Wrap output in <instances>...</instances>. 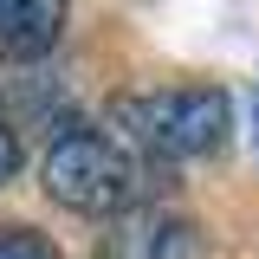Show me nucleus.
Instances as JSON below:
<instances>
[{
    "instance_id": "obj_1",
    "label": "nucleus",
    "mask_w": 259,
    "mask_h": 259,
    "mask_svg": "<svg viewBox=\"0 0 259 259\" xmlns=\"http://www.w3.org/2000/svg\"><path fill=\"white\" fill-rule=\"evenodd\" d=\"M39 188L71 214L91 221H117L130 207H156V194L168 188V168L130 156L123 143H110L104 130H59L52 149L39 162Z\"/></svg>"
},
{
    "instance_id": "obj_2",
    "label": "nucleus",
    "mask_w": 259,
    "mask_h": 259,
    "mask_svg": "<svg viewBox=\"0 0 259 259\" xmlns=\"http://www.w3.org/2000/svg\"><path fill=\"white\" fill-rule=\"evenodd\" d=\"M104 136L123 143L130 156L156 162H188V156H214L227 149V130H233V104L214 84H188V91H149V97H117L104 110Z\"/></svg>"
},
{
    "instance_id": "obj_3",
    "label": "nucleus",
    "mask_w": 259,
    "mask_h": 259,
    "mask_svg": "<svg viewBox=\"0 0 259 259\" xmlns=\"http://www.w3.org/2000/svg\"><path fill=\"white\" fill-rule=\"evenodd\" d=\"M97 259H201V233L168 207H130L97 240Z\"/></svg>"
},
{
    "instance_id": "obj_4",
    "label": "nucleus",
    "mask_w": 259,
    "mask_h": 259,
    "mask_svg": "<svg viewBox=\"0 0 259 259\" xmlns=\"http://www.w3.org/2000/svg\"><path fill=\"white\" fill-rule=\"evenodd\" d=\"M71 0H0V59L7 65H39L65 39Z\"/></svg>"
},
{
    "instance_id": "obj_5",
    "label": "nucleus",
    "mask_w": 259,
    "mask_h": 259,
    "mask_svg": "<svg viewBox=\"0 0 259 259\" xmlns=\"http://www.w3.org/2000/svg\"><path fill=\"white\" fill-rule=\"evenodd\" d=\"M0 259H59V246L39 227H0Z\"/></svg>"
},
{
    "instance_id": "obj_6",
    "label": "nucleus",
    "mask_w": 259,
    "mask_h": 259,
    "mask_svg": "<svg viewBox=\"0 0 259 259\" xmlns=\"http://www.w3.org/2000/svg\"><path fill=\"white\" fill-rule=\"evenodd\" d=\"M20 175V130L7 123V110H0V188Z\"/></svg>"
},
{
    "instance_id": "obj_7",
    "label": "nucleus",
    "mask_w": 259,
    "mask_h": 259,
    "mask_svg": "<svg viewBox=\"0 0 259 259\" xmlns=\"http://www.w3.org/2000/svg\"><path fill=\"white\" fill-rule=\"evenodd\" d=\"M253 123H259V97H253Z\"/></svg>"
}]
</instances>
